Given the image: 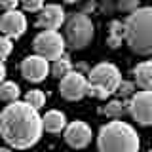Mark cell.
I'll return each mask as SVG.
<instances>
[{
	"label": "cell",
	"mask_w": 152,
	"mask_h": 152,
	"mask_svg": "<svg viewBox=\"0 0 152 152\" xmlns=\"http://www.w3.org/2000/svg\"><path fill=\"white\" fill-rule=\"evenodd\" d=\"M25 103H28L32 108H36V110H40L46 104V95H44L42 89H31V91H27V95H25Z\"/></svg>",
	"instance_id": "19"
},
{
	"label": "cell",
	"mask_w": 152,
	"mask_h": 152,
	"mask_svg": "<svg viewBox=\"0 0 152 152\" xmlns=\"http://www.w3.org/2000/svg\"><path fill=\"white\" fill-rule=\"evenodd\" d=\"M21 74L28 82L38 84L42 80H46V76L50 74V63L40 55H28L21 63Z\"/></svg>",
	"instance_id": "10"
},
{
	"label": "cell",
	"mask_w": 152,
	"mask_h": 152,
	"mask_svg": "<svg viewBox=\"0 0 152 152\" xmlns=\"http://www.w3.org/2000/svg\"><path fill=\"white\" fill-rule=\"evenodd\" d=\"M148 152H152V148H150V150H148Z\"/></svg>",
	"instance_id": "28"
},
{
	"label": "cell",
	"mask_w": 152,
	"mask_h": 152,
	"mask_svg": "<svg viewBox=\"0 0 152 152\" xmlns=\"http://www.w3.org/2000/svg\"><path fill=\"white\" fill-rule=\"evenodd\" d=\"M51 74L57 76V78H63L65 74H69L70 70H72V61H70V57L69 55H61V57H57V59L53 61V66H51Z\"/></svg>",
	"instance_id": "16"
},
{
	"label": "cell",
	"mask_w": 152,
	"mask_h": 152,
	"mask_svg": "<svg viewBox=\"0 0 152 152\" xmlns=\"http://www.w3.org/2000/svg\"><path fill=\"white\" fill-rule=\"evenodd\" d=\"M133 88H135V86H133V82H120V86H118V89H116V93L120 95L122 99H126V97H131L133 95Z\"/></svg>",
	"instance_id": "21"
},
{
	"label": "cell",
	"mask_w": 152,
	"mask_h": 152,
	"mask_svg": "<svg viewBox=\"0 0 152 152\" xmlns=\"http://www.w3.org/2000/svg\"><path fill=\"white\" fill-rule=\"evenodd\" d=\"M19 86L15 82H2L0 84V101H6V103H13L19 99Z\"/></svg>",
	"instance_id": "17"
},
{
	"label": "cell",
	"mask_w": 152,
	"mask_h": 152,
	"mask_svg": "<svg viewBox=\"0 0 152 152\" xmlns=\"http://www.w3.org/2000/svg\"><path fill=\"white\" fill-rule=\"evenodd\" d=\"M103 112L107 114V116H112V118H122L124 114L127 112V104L122 101V99H114V101H110L107 104V107L103 108Z\"/></svg>",
	"instance_id": "18"
},
{
	"label": "cell",
	"mask_w": 152,
	"mask_h": 152,
	"mask_svg": "<svg viewBox=\"0 0 152 152\" xmlns=\"http://www.w3.org/2000/svg\"><path fill=\"white\" fill-rule=\"evenodd\" d=\"M25 8V12H40L44 8V0H19Z\"/></svg>",
	"instance_id": "22"
},
{
	"label": "cell",
	"mask_w": 152,
	"mask_h": 152,
	"mask_svg": "<svg viewBox=\"0 0 152 152\" xmlns=\"http://www.w3.org/2000/svg\"><path fill=\"white\" fill-rule=\"evenodd\" d=\"M12 50H13V40L2 34L0 36V59H6L12 53Z\"/></svg>",
	"instance_id": "20"
},
{
	"label": "cell",
	"mask_w": 152,
	"mask_h": 152,
	"mask_svg": "<svg viewBox=\"0 0 152 152\" xmlns=\"http://www.w3.org/2000/svg\"><path fill=\"white\" fill-rule=\"evenodd\" d=\"M59 91L66 101H80L86 93H88V78L82 72L70 70L69 74H65L61 78Z\"/></svg>",
	"instance_id": "8"
},
{
	"label": "cell",
	"mask_w": 152,
	"mask_h": 152,
	"mask_svg": "<svg viewBox=\"0 0 152 152\" xmlns=\"http://www.w3.org/2000/svg\"><path fill=\"white\" fill-rule=\"evenodd\" d=\"M66 4H74V2H78V0H65Z\"/></svg>",
	"instance_id": "27"
},
{
	"label": "cell",
	"mask_w": 152,
	"mask_h": 152,
	"mask_svg": "<svg viewBox=\"0 0 152 152\" xmlns=\"http://www.w3.org/2000/svg\"><path fill=\"white\" fill-rule=\"evenodd\" d=\"M126 40V25L122 21H112L110 23V32H108V40L107 44L116 50V48L122 46V42Z\"/></svg>",
	"instance_id": "15"
},
{
	"label": "cell",
	"mask_w": 152,
	"mask_h": 152,
	"mask_svg": "<svg viewBox=\"0 0 152 152\" xmlns=\"http://www.w3.org/2000/svg\"><path fill=\"white\" fill-rule=\"evenodd\" d=\"M0 31H2L4 36L17 40L27 31V17L19 10H10V12H6L0 17Z\"/></svg>",
	"instance_id": "9"
},
{
	"label": "cell",
	"mask_w": 152,
	"mask_h": 152,
	"mask_svg": "<svg viewBox=\"0 0 152 152\" xmlns=\"http://www.w3.org/2000/svg\"><path fill=\"white\" fill-rule=\"evenodd\" d=\"M36 55L44 57L48 61H55L57 57H61L65 53V36H61L57 31H42L40 34H36L34 42H32Z\"/></svg>",
	"instance_id": "6"
},
{
	"label": "cell",
	"mask_w": 152,
	"mask_h": 152,
	"mask_svg": "<svg viewBox=\"0 0 152 152\" xmlns=\"http://www.w3.org/2000/svg\"><path fill=\"white\" fill-rule=\"evenodd\" d=\"M0 152H12V148H6V146H0Z\"/></svg>",
	"instance_id": "26"
},
{
	"label": "cell",
	"mask_w": 152,
	"mask_h": 152,
	"mask_svg": "<svg viewBox=\"0 0 152 152\" xmlns=\"http://www.w3.org/2000/svg\"><path fill=\"white\" fill-rule=\"evenodd\" d=\"M118 8L126 10V12H135L139 8V0H120L118 2Z\"/></svg>",
	"instance_id": "23"
},
{
	"label": "cell",
	"mask_w": 152,
	"mask_h": 152,
	"mask_svg": "<svg viewBox=\"0 0 152 152\" xmlns=\"http://www.w3.org/2000/svg\"><path fill=\"white\" fill-rule=\"evenodd\" d=\"M95 27L86 13H74L66 23V38L65 42L72 50H84L93 40Z\"/></svg>",
	"instance_id": "4"
},
{
	"label": "cell",
	"mask_w": 152,
	"mask_h": 152,
	"mask_svg": "<svg viewBox=\"0 0 152 152\" xmlns=\"http://www.w3.org/2000/svg\"><path fill=\"white\" fill-rule=\"evenodd\" d=\"M126 42L131 51L152 55V6L137 8L126 19Z\"/></svg>",
	"instance_id": "3"
},
{
	"label": "cell",
	"mask_w": 152,
	"mask_h": 152,
	"mask_svg": "<svg viewBox=\"0 0 152 152\" xmlns=\"http://www.w3.org/2000/svg\"><path fill=\"white\" fill-rule=\"evenodd\" d=\"M4 78H6V65H4L2 59H0V84L4 82Z\"/></svg>",
	"instance_id": "25"
},
{
	"label": "cell",
	"mask_w": 152,
	"mask_h": 152,
	"mask_svg": "<svg viewBox=\"0 0 152 152\" xmlns=\"http://www.w3.org/2000/svg\"><path fill=\"white\" fill-rule=\"evenodd\" d=\"M42 116L25 101H13L0 112V137L12 148L25 150L42 137Z\"/></svg>",
	"instance_id": "1"
},
{
	"label": "cell",
	"mask_w": 152,
	"mask_h": 152,
	"mask_svg": "<svg viewBox=\"0 0 152 152\" xmlns=\"http://www.w3.org/2000/svg\"><path fill=\"white\" fill-rule=\"evenodd\" d=\"M91 137H93L91 127L82 120L70 122L69 126L65 127V141H66V145L72 146V148H86V146L91 142Z\"/></svg>",
	"instance_id": "11"
},
{
	"label": "cell",
	"mask_w": 152,
	"mask_h": 152,
	"mask_svg": "<svg viewBox=\"0 0 152 152\" xmlns=\"http://www.w3.org/2000/svg\"><path fill=\"white\" fill-rule=\"evenodd\" d=\"M133 76H135V84L145 91H152V59L142 61L133 69Z\"/></svg>",
	"instance_id": "13"
},
{
	"label": "cell",
	"mask_w": 152,
	"mask_h": 152,
	"mask_svg": "<svg viewBox=\"0 0 152 152\" xmlns=\"http://www.w3.org/2000/svg\"><path fill=\"white\" fill-rule=\"evenodd\" d=\"M120 82H122V74H120V70H118V66L112 65V63H99L97 66H93L89 76H88L89 86L103 89V91H107L108 95L116 93Z\"/></svg>",
	"instance_id": "5"
},
{
	"label": "cell",
	"mask_w": 152,
	"mask_h": 152,
	"mask_svg": "<svg viewBox=\"0 0 152 152\" xmlns=\"http://www.w3.org/2000/svg\"><path fill=\"white\" fill-rule=\"evenodd\" d=\"M17 4H19V0H0V6L6 10V12H10V10H17Z\"/></svg>",
	"instance_id": "24"
},
{
	"label": "cell",
	"mask_w": 152,
	"mask_h": 152,
	"mask_svg": "<svg viewBox=\"0 0 152 152\" xmlns=\"http://www.w3.org/2000/svg\"><path fill=\"white\" fill-rule=\"evenodd\" d=\"M127 112L141 126H152V91L133 93L127 103Z\"/></svg>",
	"instance_id": "7"
},
{
	"label": "cell",
	"mask_w": 152,
	"mask_h": 152,
	"mask_svg": "<svg viewBox=\"0 0 152 152\" xmlns=\"http://www.w3.org/2000/svg\"><path fill=\"white\" fill-rule=\"evenodd\" d=\"M42 127L50 133H61L66 127V116L59 110H50L42 116Z\"/></svg>",
	"instance_id": "14"
},
{
	"label": "cell",
	"mask_w": 152,
	"mask_h": 152,
	"mask_svg": "<svg viewBox=\"0 0 152 152\" xmlns=\"http://www.w3.org/2000/svg\"><path fill=\"white\" fill-rule=\"evenodd\" d=\"M65 23V10L59 4H48L38 12L36 25L44 31H57Z\"/></svg>",
	"instance_id": "12"
},
{
	"label": "cell",
	"mask_w": 152,
	"mask_h": 152,
	"mask_svg": "<svg viewBox=\"0 0 152 152\" xmlns=\"http://www.w3.org/2000/svg\"><path fill=\"white\" fill-rule=\"evenodd\" d=\"M97 146L99 152H139L141 141L129 124L114 120L99 129Z\"/></svg>",
	"instance_id": "2"
}]
</instances>
